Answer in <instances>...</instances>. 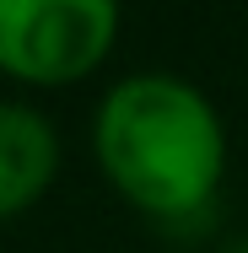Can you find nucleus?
<instances>
[{
    "label": "nucleus",
    "instance_id": "obj_1",
    "mask_svg": "<svg viewBox=\"0 0 248 253\" xmlns=\"http://www.w3.org/2000/svg\"><path fill=\"white\" fill-rule=\"evenodd\" d=\"M98 162L135 210L195 221L216 200L227 135L216 108L178 76H130L102 97Z\"/></svg>",
    "mask_w": 248,
    "mask_h": 253
},
{
    "label": "nucleus",
    "instance_id": "obj_2",
    "mask_svg": "<svg viewBox=\"0 0 248 253\" xmlns=\"http://www.w3.org/2000/svg\"><path fill=\"white\" fill-rule=\"evenodd\" d=\"M119 33V0H0V70L65 86L98 70Z\"/></svg>",
    "mask_w": 248,
    "mask_h": 253
},
{
    "label": "nucleus",
    "instance_id": "obj_3",
    "mask_svg": "<svg viewBox=\"0 0 248 253\" xmlns=\"http://www.w3.org/2000/svg\"><path fill=\"white\" fill-rule=\"evenodd\" d=\"M54 167H59V140L49 119L22 102H0V221L44 200V189L54 183Z\"/></svg>",
    "mask_w": 248,
    "mask_h": 253
},
{
    "label": "nucleus",
    "instance_id": "obj_4",
    "mask_svg": "<svg viewBox=\"0 0 248 253\" xmlns=\"http://www.w3.org/2000/svg\"><path fill=\"white\" fill-rule=\"evenodd\" d=\"M227 253H248V237H243V243H232V248H227Z\"/></svg>",
    "mask_w": 248,
    "mask_h": 253
}]
</instances>
